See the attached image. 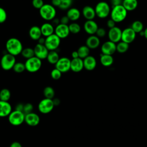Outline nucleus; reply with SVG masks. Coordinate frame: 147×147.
Returning a JSON list of instances; mask_svg holds the SVG:
<instances>
[{
	"instance_id": "1",
	"label": "nucleus",
	"mask_w": 147,
	"mask_h": 147,
	"mask_svg": "<svg viewBox=\"0 0 147 147\" xmlns=\"http://www.w3.org/2000/svg\"><path fill=\"white\" fill-rule=\"evenodd\" d=\"M5 47L7 53L14 56L21 54L24 48L21 41L16 37L9 38L6 42Z\"/></svg>"
},
{
	"instance_id": "2",
	"label": "nucleus",
	"mask_w": 147,
	"mask_h": 147,
	"mask_svg": "<svg viewBox=\"0 0 147 147\" xmlns=\"http://www.w3.org/2000/svg\"><path fill=\"white\" fill-rule=\"evenodd\" d=\"M127 11L122 5H118L112 7L110 11L111 19L115 23H118L123 21L126 17Z\"/></svg>"
},
{
	"instance_id": "3",
	"label": "nucleus",
	"mask_w": 147,
	"mask_h": 147,
	"mask_svg": "<svg viewBox=\"0 0 147 147\" xmlns=\"http://www.w3.org/2000/svg\"><path fill=\"white\" fill-rule=\"evenodd\" d=\"M40 17L45 21H52L56 16V10L51 4L44 3V5L39 10Z\"/></svg>"
},
{
	"instance_id": "4",
	"label": "nucleus",
	"mask_w": 147,
	"mask_h": 147,
	"mask_svg": "<svg viewBox=\"0 0 147 147\" xmlns=\"http://www.w3.org/2000/svg\"><path fill=\"white\" fill-rule=\"evenodd\" d=\"M25 69L30 73H34L40 70L42 65L41 60L36 56L26 59L25 62Z\"/></svg>"
},
{
	"instance_id": "5",
	"label": "nucleus",
	"mask_w": 147,
	"mask_h": 147,
	"mask_svg": "<svg viewBox=\"0 0 147 147\" xmlns=\"http://www.w3.org/2000/svg\"><path fill=\"white\" fill-rule=\"evenodd\" d=\"M96 16L100 18H105L110 14V5L105 1L99 2L95 6V8Z\"/></svg>"
},
{
	"instance_id": "6",
	"label": "nucleus",
	"mask_w": 147,
	"mask_h": 147,
	"mask_svg": "<svg viewBox=\"0 0 147 147\" xmlns=\"http://www.w3.org/2000/svg\"><path fill=\"white\" fill-rule=\"evenodd\" d=\"M16 63V57L8 53L4 54L2 56L0 61L1 67L5 71H9L13 69Z\"/></svg>"
},
{
	"instance_id": "7",
	"label": "nucleus",
	"mask_w": 147,
	"mask_h": 147,
	"mask_svg": "<svg viewBox=\"0 0 147 147\" xmlns=\"http://www.w3.org/2000/svg\"><path fill=\"white\" fill-rule=\"evenodd\" d=\"M25 114L22 112L14 110L8 116L9 123L13 126H19L25 122Z\"/></svg>"
},
{
	"instance_id": "8",
	"label": "nucleus",
	"mask_w": 147,
	"mask_h": 147,
	"mask_svg": "<svg viewBox=\"0 0 147 147\" xmlns=\"http://www.w3.org/2000/svg\"><path fill=\"white\" fill-rule=\"evenodd\" d=\"M61 39L55 33L45 37L44 45L49 51H56L60 46Z\"/></svg>"
},
{
	"instance_id": "9",
	"label": "nucleus",
	"mask_w": 147,
	"mask_h": 147,
	"mask_svg": "<svg viewBox=\"0 0 147 147\" xmlns=\"http://www.w3.org/2000/svg\"><path fill=\"white\" fill-rule=\"evenodd\" d=\"M55 107L52 99L44 98L41 100L38 105V109L42 114H48L51 112Z\"/></svg>"
},
{
	"instance_id": "10",
	"label": "nucleus",
	"mask_w": 147,
	"mask_h": 147,
	"mask_svg": "<svg viewBox=\"0 0 147 147\" xmlns=\"http://www.w3.org/2000/svg\"><path fill=\"white\" fill-rule=\"evenodd\" d=\"M71 60L68 57H60L56 64L55 65V68L59 69L62 74L68 72L71 70Z\"/></svg>"
},
{
	"instance_id": "11",
	"label": "nucleus",
	"mask_w": 147,
	"mask_h": 147,
	"mask_svg": "<svg viewBox=\"0 0 147 147\" xmlns=\"http://www.w3.org/2000/svg\"><path fill=\"white\" fill-rule=\"evenodd\" d=\"M121 36L122 30L117 26L110 29L108 32V38L109 41H111L115 44L121 41Z\"/></svg>"
},
{
	"instance_id": "12",
	"label": "nucleus",
	"mask_w": 147,
	"mask_h": 147,
	"mask_svg": "<svg viewBox=\"0 0 147 147\" xmlns=\"http://www.w3.org/2000/svg\"><path fill=\"white\" fill-rule=\"evenodd\" d=\"M136 33L130 27L122 30L121 41L127 44L132 42L136 38Z\"/></svg>"
},
{
	"instance_id": "13",
	"label": "nucleus",
	"mask_w": 147,
	"mask_h": 147,
	"mask_svg": "<svg viewBox=\"0 0 147 147\" xmlns=\"http://www.w3.org/2000/svg\"><path fill=\"white\" fill-rule=\"evenodd\" d=\"M33 49L34 52V56L36 57H38L41 60L43 59H47L49 51L44 44H40L38 43L35 45Z\"/></svg>"
},
{
	"instance_id": "14",
	"label": "nucleus",
	"mask_w": 147,
	"mask_h": 147,
	"mask_svg": "<svg viewBox=\"0 0 147 147\" xmlns=\"http://www.w3.org/2000/svg\"><path fill=\"white\" fill-rule=\"evenodd\" d=\"M54 33L56 34L60 39L65 38L69 36L70 33L68 25L59 24L56 26Z\"/></svg>"
},
{
	"instance_id": "15",
	"label": "nucleus",
	"mask_w": 147,
	"mask_h": 147,
	"mask_svg": "<svg viewBox=\"0 0 147 147\" xmlns=\"http://www.w3.org/2000/svg\"><path fill=\"white\" fill-rule=\"evenodd\" d=\"M116 51V44L111 41L105 42L101 46V52L103 54L113 55Z\"/></svg>"
},
{
	"instance_id": "16",
	"label": "nucleus",
	"mask_w": 147,
	"mask_h": 147,
	"mask_svg": "<svg viewBox=\"0 0 147 147\" xmlns=\"http://www.w3.org/2000/svg\"><path fill=\"white\" fill-rule=\"evenodd\" d=\"M98 28L99 27L97 23L94 20H87L83 25L84 31L87 34H90V36L94 35L96 33Z\"/></svg>"
},
{
	"instance_id": "17",
	"label": "nucleus",
	"mask_w": 147,
	"mask_h": 147,
	"mask_svg": "<svg viewBox=\"0 0 147 147\" xmlns=\"http://www.w3.org/2000/svg\"><path fill=\"white\" fill-rule=\"evenodd\" d=\"M40 118L39 115L33 112L27 114L25 117V123L30 126H36L40 123Z\"/></svg>"
},
{
	"instance_id": "18",
	"label": "nucleus",
	"mask_w": 147,
	"mask_h": 147,
	"mask_svg": "<svg viewBox=\"0 0 147 147\" xmlns=\"http://www.w3.org/2000/svg\"><path fill=\"white\" fill-rule=\"evenodd\" d=\"M84 68L83 60L78 57L71 60V70L74 72H80Z\"/></svg>"
},
{
	"instance_id": "19",
	"label": "nucleus",
	"mask_w": 147,
	"mask_h": 147,
	"mask_svg": "<svg viewBox=\"0 0 147 147\" xmlns=\"http://www.w3.org/2000/svg\"><path fill=\"white\" fill-rule=\"evenodd\" d=\"M11 111V106L8 102L0 100V117H8Z\"/></svg>"
},
{
	"instance_id": "20",
	"label": "nucleus",
	"mask_w": 147,
	"mask_h": 147,
	"mask_svg": "<svg viewBox=\"0 0 147 147\" xmlns=\"http://www.w3.org/2000/svg\"><path fill=\"white\" fill-rule=\"evenodd\" d=\"M100 45L99 38L96 35H90L86 41V45L90 49H95Z\"/></svg>"
},
{
	"instance_id": "21",
	"label": "nucleus",
	"mask_w": 147,
	"mask_h": 147,
	"mask_svg": "<svg viewBox=\"0 0 147 147\" xmlns=\"http://www.w3.org/2000/svg\"><path fill=\"white\" fill-rule=\"evenodd\" d=\"M83 60L84 68H85L86 70L92 71L96 68V60L94 56L89 55Z\"/></svg>"
},
{
	"instance_id": "22",
	"label": "nucleus",
	"mask_w": 147,
	"mask_h": 147,
	"mask_svg": "<svg viewBox=\"0 0 147 147\" xmlns=\"http://www.w3.org/2000/svg\"><path fill=\"white\" fill-rule=\"evenodd\" d=\"M82 14L87 20H93L96 16L94 8L89 5H86L82 9Z\"/></svg>"
},
{
	"instance_id": "23",
	"label": "nucleus",
	"mask_w": 147,
	"mask_h": 147,
	"mask_svg": "<svg viewBox=\"0 0 147 147\" xmlns=\"http://www.w3.org/2000/svg\"><path fill=\"white\" fill-rule=\"evenodd\" d=\"M42 36L47 37L55 33V28L53 25L49 22H45L40 26Z\"/></svg>"
},
{
	"instance_id": "24",
	"label": "nucleus",
	"mask_w": 147,
	"mask_h": 147,
	"mask_svg": "<svg viewBox=\"0 0 147 147\" xmlns=\"http://www.w3.org/2000/svg\"><path fill=\"white\" fill-rule=\"evenodd\" d=\"M29 36L32 40L38 41L42 36L40 27L37 25L32 26L29 30Z\"/></svg>"
},
{
	"instance_id": "25",
	"label": "nucleus",
	"mask_w": 147,
	"mask_h": 147,
	"mask_svg": "<svg viewBox=\"0 0 147 147\" xmlns=\"http://www.w3.org/2000/svg\"><path fill=\"white\" fill-rule=\"evenodd\" d=\"M66 16L68 17L70 21L74 22L79 19L80 17V11L76 7H71L67 10Z\"/></svg>"
},
{
	"instance_id": "26",
	"label": "nucleus",
	"mask_w": 147,
	"mask_h": 147,
	"mask_svg": "<svg viewBox=\"0 0 147 147\" xmlns=\"http://www.w3.org/2000/svg\"><path fill=\"white\" fill-rule=\"evenodd\" d=\"M122 5L127 11H133L138 6L137 0H123Z\"/></svg>"
},
{
	"instance_id": "27",
	"label": "nucleus",
	"mask_w": 147,
	"mask_h": 147,
	"mask_svg": "<svg viewBox=\"0 0 147 147\" xmlns=\"http://www.w3.org/2000/svg\"><path fill=\"white\" fill-rule=\"evenodd\" d=\"M100 62L103 66L109 67L113 64L114 62V59L112 55H105L102 53L100 55Z\"/></svg>"
},
{
	"instance_id": "28",
	"label": "nucleus",
	"mask_w": 147,
	"mask_h": 147,
	"mask_svg": "<svg viewBox=\"0 0 147 147\" xmlns=\"http://www.w3.org/2000/svg\"><path fill=\"white\" fill-rule=\"evenodd\" d=\"M60 57L58 53L56 51H49L47 57V60L49 63L55 65L59 60Z\"/></svg>"
},
{
	"instance_id": "29",
	"label": "nucleus",
	"mask_w": 147,
	"mask_h": 147,
	"mask_svg": "<svg viewBox=\"0 0 147 147\" xmlns=\"http://www.w3.org/2000/svg\"><path fill=\"white\" fill-rule=\"evenodd\" d=\"M90 49L86 45L79 47L77 50L79 55V57L82 59H84L86 57L90 55Z\"/></svg>"
},
{
	"instance_id": "30",
	"label": "nucleus",
	"mask_w": 147,
	"mask_h": 147,
	"mask_svg": "<svg viewBox=\"0 0 147 147\" xmlns=\"http://www.w3.org/2000/svg\"><path fill=\"white\" fill-rule=\"evenodd\" d=\"M21 55L24 58L26 59H28L33 56H35L34 49L30 47H26V48H23Z\"/></svg>"
},
{
	"instance_id": "31",
	"label": "nucleus",
	"mask_w": 147,
	"mask_h": 147,
	"mask_svg": "<svg viewBox=\"0 0 147 147\" xmlns=\"http://www.w3.org/2000/svg\"><path fill=\"white\" fill-rule=\"evenodd\" d=\"M129 48V44L123 41H119L116 44L117 51L120 53H123L127 51Z\"/></svg>"
},
{
	"instance_id": "32",
	"label": "nucleus",
	"mask_w": 147,
	"mask_h": 147,
	"mask_svg": "<svg viewBox=\"0 0 147 147\" xmlns=\"http://www.w3.org/2000/svg\"><path fill=\"white\" fill-rule=\"evenodd\" d=\"M43 94L45 98L53 99L55 96V90L53 87L51 86H47L44 88Z\"/></svg>"
},
{
	"instance_id": "33",
	"label": "nucleus",
	"mask_w": 147,
	"mask_h": 147,
	"mask_svg": "<svg viewBox=\"0 0 147 147\" xmlns=\"http://www.w3.org/2000/svg\"><path fill=\"white\" fill-rule=\"evenodd\" d=\"M136 33H139L141 31L144 30V25L143 23L138 20L134 21L131 25L130 27Z\"/></svg>"
},
{
	"instance_id": "34",
	"label": "nucleus",
	"mask_w": 147,
	"mask_h": 147,
	"mask_svg": "<svg viewBox=\"0 0 147 147\" xmlns=\"http://www.w3.org/2000/svg\"><path fill=\"white\" fill-rule=\"evenodd\" d=\"M11 97V92L7 88H3L0 91V100L8 102Z\"/></svg>"
},
{
	"instance_id": "35",
	"label": "nucleus",
	"mask_w": 147,
	"mask_h": 147,
	"mask_svg": "<svg viewBox=\"0 0 147 147\" xmlns=\"http://www.w3.org/2000/svg\"><path fill=\"white\" fill-rule=\"evenodd\" d=\"M70 33L72 34H78L81 30L80 25L75 22H73L68 25Z\"/></svg>"
},
{
	"instance_id": "36",
	"label": "nucleus",
	"mask_w": 147,
	"mask_h": 147,
	"mask_svg": "<svg viewBox=\"0 0 147 147\" xmlns=\"http://www.w3.org/2000/svg\"><path fill=\"white\" fill-rule=\"evenodd\" d=\"M13 69L15 72L18 74L23 72L25 71V70H26L25 63H22L21 62H16L13 68Z\"/></svg>"
},
{
	"instance_id": "37",
	"label": "nucleus",
	"mask_w": 147,
	"mask_h": 147,
	"mask_svg": "<svg viewBox=\"0 0 147 147\" xmlns=\"http://www.w3.org/2000/svg\"><path fill=\"white\" fill-rule=\"evenodd\" d=\"M72 2L69 0H61V3L59 7L61 10H68L71 8Z\"/></svg>"
},
{
	"instance_id": "38",
	"label": "nucleus",
	"mask_w": 147,
	"mask_h": 147,
	"mask_svg": "<svg viewBox=\"0 0 147 147\" xmlns=\"http://www.w3.org/2000/svg\"><path fill=\"white\" fill-rule=\"evenodd\" d=\"M62 73L57 68H53L51 72V77L53 80H59L61 77Z\"/></svg>"
},
{
	"instance_id": "39",
	"label": "nucleus",
	"mask_w": 147,
	"mask_h": 147,
	"mask_svg": "<svg viewBox=\"0 0 147 147\" xmlns=\"http://www.w3.org/2000/svg\"><path fill=\"white\" fill-rule=\"evenodd\" d=\"M33 106L30 103H27L24 105L23 109V113L26 115L27 114L33 112Z\"/></svg>"
},
{
	"instance_id": "40",
	"label": "nucleus",
	"mask_w": 147,
	"mask_h": 147,
	"mask_svg": "<svg viewBox=\"0 0 147 147\" xmlns=\"http://www.w3.org/2000/svg\"><path fill=\"white\" fill-rule=\"evenodd\" d=\"M7 14L6 10L3 8L0 7V24L5 22L7 20Z\"/></svg>"
},
{
	"instance_id": "41",
	"label": "nucleus",
	"mask_w": 147,
	"mask_h": 147,
	"mask_svg": "<svg viewBox=\"0 0 147 147\" xmlns=\"http://www.w3.org/2000/svg\"><path fill=\"white\" fill-rule=\"evenodd\" d=\"M32 4L35 9L40 10L44 5V3L43 0H32Z\"/></svg>"
},
{
	"instance_id": "42",
	"label": "nucleus",
	"mask_w": 147,
	"mask_h": 147,
	"mask_svg": "<svg viewBox=\"0 0 147 147\" xmlns=\"http://www.w3.org/2000/svg\"><path fill=\"white\" fill-rule=\"evenodd\" d=\"M106 30L103 28H98L95 34L96 36L99 37H103L106 36Z\"/></svg>"
},
{
	"instance_id": "43",
	"label": "nucleus",
	"mask_w": 147,
	"mask_h": 147,
	"mask_svg": "<svg viewBox=\"0 0 147 147\" xmlns=\"http://www.w3.org/2000/svg\"><path fill=\"white\" fill-rule=\"evenodd\" d=\"M69 21H70L69 19L68 18V17L67 16H64L60 19V24L68 25Z\"/></svg>"
},
{
	"instance_id": "44",
	"label": "nucleus",
	"mask_w": 147,
	"mask_h": 147,
	"mask_svg": "<svg viewBox=\"0 0 147 147\" xmlns=\"http://www.w3.org/2000/svg\"><path fill=\"white\" fill-rule=\"evenodd\" d=\"M123 0H110V3L112 7L122 5Z\"/></svg>"
},
{
	"instance_id": "45",
	"label": "nucleus",
	"mask_w": 147,
	"mask_h": 147,
	"mask_svg": "<svg viewBox=\"0 0 147 147\" xmlns=\"http://www.w3.org/2000/svg\"><path fill=\"white\" fill-rule=\"evenodd\" d=\"M115 24L116 23L112 19H110L107 22V26L108 28H109V29H111L116 26Z\"/></svg>"
},
{
	"instance_id": "46",
	"label": "nucleus",
	"mask_w": 147,
	"mask_h": 147,
	"mask_svg": "<svg viewBox=\"0 0 147 147\" xmlns=\"http://www.w3.org/2000/svg\"><path fill=\"white\" fill-rule=\"evenodd\" d=\"M61 3V0H51V5L54 7H59Z\"/></svg>"
},
{
	"instance_id": "47",
	"label": "nucleus",
	"mask_w": 147,
	"mask_h": 147,
	"mask_svg": "<svg viewBox=\"0 0 147 147\" xmlns=\"http://www.w3.org/2000/svg\"><path fill=\"white\" fill-rule=\"evenodd\" d=\"M24 104L22 103H18L17 105V106H16V110H18V111H22L23 112V109H24Z\"/></svg>"
},
{
	"instance_id": "48",
	"label": "nucleus",
	"mask_w": 147,
	"mask_h": 147,
	"mask_svg": "<svg viewBox=\"0 0 147 147\" xmlns=\"http://www.w3.org/2000/svg\"><path fill=\"white\" fill-rule=\"evenodd\" d=\"M10 147H22V145L18 141H14L10 144Z\"/></svg>"
},
{
	"instance_id": "49",
	"label": "nucleus",
	"mask_w": 147,
	"mask_h": 147,
	"mask_svg": "<svg viewBox=\"0 0 147 147\" xmlns=\"http://www.w3.org/2000/svg\"><path fill=\"white\" fill-rule=\"evenodd\" d=\"M71 56L72 59H76L79 57V55L77 51H74L71 53Z\"/></svg>"
},
{
	"instance_id": "50",
	"label": "nucleus",
	"mask_w": 147,
	"mask_h": 147,
	"mask_svg": "<svg viewBox=\"0 0 147 147\" xmlns=\"http://www.w3.org/2000/svg\"><path fill=\"white\" fill-rule=\"evenodd\" d=\"M52 100H53V102L55 106L59 105L60 104V100L58 98H53Z\"/></svg>"
},
{
	"instance_id": "51",
	"label": "nucleus",
	"mask_w": 147,
	"mask_h": 147,
	"mask_svg": "<svg viewBox=\"0 0 147 147\" xmlns=\"http://www.w3.org/2000/svg\"><path fill=\"white\" fill-rule=\"evenodd\" d=\"M45 38H43V37H41L38 40V44H44L45 43Z\"/></svg>"
},
{
	"instance_id": "52",
	"label": "nucleus",
	"mask_w": 147,
	"mask_h": 147,
	"mask_svg": "<svg viewBox=\"0 0 147 147\" xmlns=\"http://www.w3.org/2000/svg\"><path fill=\"white\" fill-rule=\"evenodd\" d=\"M144 37L146 38V39H147V27L145 29V30H144Z\"/></svg>"
},
{
	"instance_id": "53",
	"label": "nucleus",
	"mask_w": 147,
	"mask_h": 147,
	"mask_svg": "<svg viewBox=\"0 0 147 147\" xmlns=\"http://www.w3.org/2000/svg\"><path fill=\"white\" fill-rule=\"evenodd\" d=\"M69 1H73V0H69Z\"/></svg>"
}]
</instances>
